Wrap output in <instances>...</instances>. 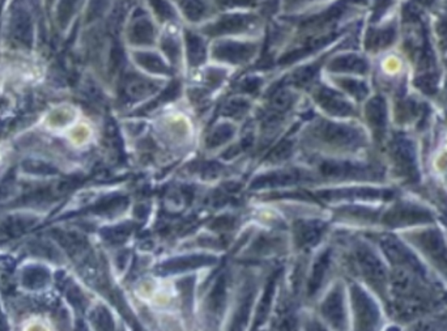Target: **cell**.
<instances>
[{
    "label": "cell",
    "mask_w": 447,
    "mask_h": 331,
    "mask_svg": "<svg viewBox=\"0 0 447 331\" xmlns=\"http://www.w3.org/2000/svg\"><path fill=\"white\" fill-rule=\"evenodd\" d=\"M415 251L429 271L447 284V231L436 224L397 233Z\"/></svg>",
    "instance_id": "1"
},
{
    "label": "cell",
    "mask_w": 447,
    "mask_h": 331,
    "mask_svg": "<svg viewBox=\"0 0 447 331\" xmlns=\"http://www.w3.org/2000/svg\"><path fill=\"white\" fill-rule=\"evenodd\" d=\"M437 221L434 211L413 202H395L381 215L383 228L397 233L436 224Z\"/></svg>",
    "instance_id": "2"
},
{
    "label": "cell",
    "mask_w": 447,
    "mask_h": 331,
    "mask_svg": "<svg viewBox=\"0 0 447 331\" xmlns=\"http://www.w3.org/2000/svg\"><path fill=\"white\" fill-rule=\"evenodd\" d=\"M352 304L355 316V331H381L385 314L381 305L361 287H353Z\"/></svg>",
    "instance_id": "3"
},
{
    "label": "cell",
    "mask_w": 447,
    "mask_h": 331,
    "mask_svg": "<svg viewBox=\"0 0 447 331\" xmlns=\"http://www.w3.org/2000/svg\"><path fill=\"white\" fill-rule=\"evenodd\" d=\"M391 161L399 178L406 182L418 180V157L412 141L402 136L391 141Z\"/></svg>",
    "instance_id": "4"
},
{
    "label": "cell",
    "mask_w": 447,
    "mask_h": 331,
    "mask_svg": "<svg viewBox=\"0 0 447 331\" xmlns=\"http://www.w3.org/2000/svg\"><path fill=\"white\" fill-rule=\"evenodd\" d=\"M323 314L336 330H346L347 316H346V308H344L341 292L335 291L331 293V296L323 305Z\"/></svg>",
    "instance_id": "5"
},
{
    "label": "cell",
    "mask_w": 447,
    "mask_h": 331,
    "mask_svg": "<svg viewBox=\"0 0 447 331\" xmlns=\"http://www.w3.org/2000/svg\"><path fill=\"white\" fill-rule=\"evenodd\" d=\"M367 118L373 130L378 135H382L386 130L388 123V108L385 101L381 97H374L373 100L369 101L367 105Z\"/></svg>",
    "instance_id": "6"
},
{
    "label": "cell",
    "mask_w": 447,
    "mask_h": 331,
    "mask_svg": "<svg viewBox=\"0 0 447 331\" xmlns=\"http://www.w3.org/2000/svg\"><path fill=\"white\" fill-rule=\"evenodd\" d=\"M332 69L336 71H350V72L364 73L368 70V63L356 55H346L335 60L332 63Z\"/></svg>",
    "instance_id": "7"
},
{
    "label": "cell",
    "mask_w": 447,
    "mask_h": 331,
    "mask_svg": "<svg viewBox=\"0 0 447 331\" xmlns=\"http://www.w3.org/2000/svg\"><path fill=\"white\" fill-rule=\"evenodd\" d=\"M322 97L325 99V100L322 101L326 104L328 111H332L335 114H339V115H348V114L352 113L350 105L343 100L338 94H335L332 92H326V94H323Z\"/></svg>",
    "instance_id": "8"
},
{
    "label": "cell",
    "mask_w": 447,
    "mask_h": 331,
    "mask_svg": "<svg viewBox=\"0 0 447 331\" xmlns=\"http://www.w3.org/2000/svg\"><path fill=\"white\" fill-rule=\"evenodd\" d=\"M49 279V274L43 269H30V270L24 272V278L22 281L31 288H37L42 287L43 284L48 283Z\"/></svg>",
    "instance_id": "9"
},
{
    "label": "cell",
    "mask_w": 447,
    "mask_h": 331,
    "mask_svg": "<svg viewBox=\"0 0 447 331\" xmlns=\"http://www.w3.org/2000/svg\"><path fill=\"white\" fill-rule=\"evenodd\" d=\"M395 37V31L392 29L381 30V31H376L370 38H369V48H373V49H381V48H385L390 45L392 40Z\"/></svg>",
    "instance_id": "10"
},
{
    "label": "cell",
    "mask_w": 447,
    "mask_h": 331,
    "mask_svg": "<svg viewBox=\"0 0 447 331\" xmlns=\"http://www.w3.org/2000/svg\"><path fill=\"white\" fill-rule=\"evenodd\" d=\"M438 76L434 73H424L416 79V85L425 93L433 94L437 90Z\"/></svg>",
    "instance_id": "11"
},
{
    "label": "cell",
    "mask_w": 447,
    "mask_h": 331,
    "mask_svg": "<svg viewBox=\"0 0 447 331\" xmlns=\"http://www.w3.org/2000/svg\"><path fill=\"white\" fill-rule=\"evenodd\" d=\"M344 84H343V87L346 88V90H349L353 96H356L357 99H362V97H365L367 96V93H368V88H367V85L365 84H362L361 81H355V80H347L343 81Z\"/></svg>",
    "instance_id": "12"
},
{
    "label": "cell",
    "mask_w": 447,
    "mask_h": 331,
    "mask_svg": "<svg viewBox=\"0 0 447 331\" xmlns=\"http://www.w3.org/2000/svg\"><path fill=\"white\" fill-rule=\"evenodd\" d=\"M94 323L99 331H113V323L106 311H97L94 313Z\"/></svg>",
    "instance_id": "13"
},
{
    "label": "cell",
    "mask_w": 447,
    "mask_h": 331,
    "mask_svg": "<svg viewBox=\"0 0 447 331\" xmlns=\"http://www.w3.org/2000/svg\"><path fill=\"white\" fill-rule=\"evenodd\" d=\"M438 36L441 42L447 46V22H441L438 27Z\"/></svg>",
    "instance_id": "14"
},
{
    "label": "cell",
    "mask_w": 447,
    "mask_h": 331,
    "mask_svg": "<svg viewBox=\"0 0 447 331\" xmlns=\"http://www.w3.org/2000/svg\"><path fill=\"white\" fill-rule=\"evenodd\" d=\"M0 331H10V328H8L7 321H6V318H4L1 311H0Z\"/></svg>",
    "instance_id": "15"
}]
</instances>
